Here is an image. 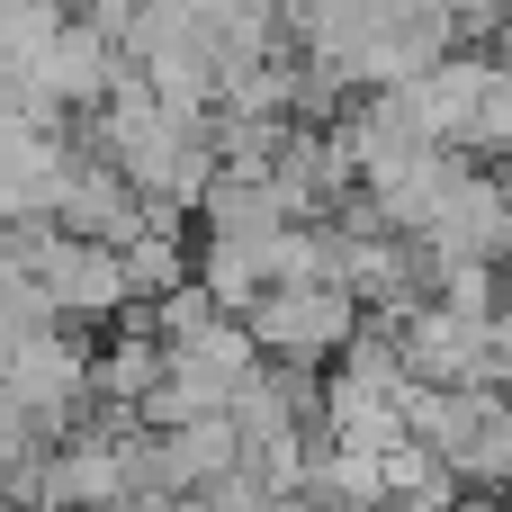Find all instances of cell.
I'll return each mask as SVG.
<instances>
[{"mask_svg":"<svg viewBox=\"0 0 512 512\" xmlns=\"http://www.w3.org/2000/svg\"><path fill=\"white\" fill-rule=\"evenodd\" d=\"M450 468H459V486L468 495H512V396L504 387H468V405H459V432H450V450H441Z\"/></svg>","mask_w":512,"mask_h":512,"instance_id":"277c9868","label":"cell"},{"mask_svg":"<svg viewBox=\"0 0 512 512\" xmlns=\"http://www.w3.org/2000/svg\"><path fill=\"white\" fill-rule=\"evenodd\" d=\"M315 441L360 450V459H387V450H405L414 432H405V405H396V396H369V387L324 378V432H315Z\"/></svg>","mask_w":512,"mask_h":512,"instance_id":"8992f818","label":"cell"},{"mask_svg":"<svg viewBox=\"0 0 512 512\" xmlns=\"http://www.w3.org/2000/svg\"><path fill=\"white\" fill-rule=\"evenodd\" d=\"M45 288H54L63 324H126V315H135V279H126V252H117V243L63 234V252L45 261Z\"/></svg>","mask_w":512,"mask_h":512,"instance_id":"3957f363","label":"cell"},{"mask_svg":"<svg viewBox=\"0 0 512 512\" xmlns=\"http://www.w3.org/2000/svg\"><path fill=\"white\" fill-rule=\"evenodd\" d=\"M171 512H234V504H225V495H180Z\"/></svg>","mask_w":512,"mask_h":512,"instance_id":"9c48e42d","label":"cell"},{"mask_svg":"<svg viewBox=\"0 0 512 512\" xmlns=\"http://www.w3.org/2000/svg\"><path fill=\"white\" fill-rule=\"evenodd\" d=\"M396 333H405L414 387H495V324H468L450 306H414Z\"/></svg>","mask_w":512,"mask_h":512,"instance_id":"7a4b0ae2","label":"cell"},{"mask_svg":"<svg viewBox=\"0 0 512 512\" xmlns=\"http://www.w3.org/2000/svg\"><path fill=\"white\" fill-rule=\"evenodd\" d=\"M63 36V9H27V0H0V90L36 81L45 45Z\"/></svg>","mask_w":512,"mask_h":512,"instance_id":"52a82bcc","label":"cell"},{"mask_svg":"<svg viewBox=\"0 0 512 512\" xmlns=\"http://www.w3.org/2000/svg\"><path fill=\"white\" fill-rule=\"evenodd\" d=\"M252 342H261V360H297V369H333L342 351H351V333L369 324V306L351 297V288H270L252 315Z\"/></svg>","mask_w":512,"mask_h":512,"instance_id":"6da1fadb","label":"cell"},{"mask_svg":"<svg viewBox=\"0 0 512 512\" xmlns=\"http://www.w3.org/2000/svg\"><path fill=\"white\" fill-rule=\"evenodd\" d=\"M198 225H207V234L270 243V234H288V225H297V207H288V189H279L270 171H216V189L198 198Z\"/></svg>","mask_w":512,"mask_h":512,"instance_id":"5b68a950","label":"cell"},{"mask_svg":"<svg viewBox=\"0 0 512 512\" xmlns=\"http://www.w3.org/2000/svg\"><path fill=\"white\" fill-rule=\"evenodd\" d=\"M495 63H504V72H512V18H504V27H495Z\"/></svg>","mask_w":512,"mask_h":512,"instance_id":"30bf717a","label":"cell"},{"mask_svg":"<svg viewBox=\"0 0 512 512\" xmlns=\"http://www.w3.org/2000/svg\"><path fill=\"white\" fill-rule=\"evenodd\" d=\"M432 306H450V315H468V324H495L504 315V270L495 261H441V297Z\"/></svg>","mask_w":512,"mask_h":512,"instance_id":"ba28073f","label":"cell"}]
</instances>
